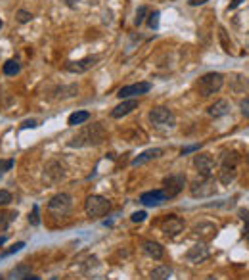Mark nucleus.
<instances>
[{
  "label": "nucleus",
  "instance_id": "obj_1",
  "mask_svg": "<svg viewBox=\"0 0 249 280\" xmlns=\"http://www.w3.org/2000/svg\"><path fill=\"white\" fill-rule=\"evenodd\" d=\"M106 140V128L102 123H94L80 130L75 138L69 142L73 148H84V146H98Z\"/></svg>",
  "mask_w": 249,
  "mask_h": 280
},
{
  "label": "nucleus",
  "instance_id": "obj_2",
  "mask_svg": "<svg viewBox=\"0 0 249 280\" xmlns=\"http://www.w3.org/2000/svg\"><path fill=\"white\" fill-rule=\"evenodd\" d=\"M222 82H224V77L220 73H207L198 81V92L204 98H209L222 88Z\"/></svg>",
  "mask_w": 249,
  "mask_h": 280
},
{
  "label": "nucleus",
  "instance_id": "obj_3",
  "mask_svg": "<svg viewBox=\"0 0 249 280\" xmlns=\"http://www.w3.org/2000/svg\"><path fill=\"white\" fill-rule=\"evenodd\" d=\"M84 211L92 219H100V217H104L110 211V202L102 198V196H90V198L86 200V204H84Z\"/></svg>",
  "mask_w": 249,
  "mask_h": 280
},
{
  "label": "nucleus",
  "instance_id": "obj_4",
  "mask_svg": "<svg viewBox=\"0 0 249 280\" xmlns=\"http://www.w3.org/2000/svg\"><path fill=\"white\" fill-rule=\"evenodd\" d=\"M190 194L192 198H211L216 194V184L213 176H207V178H202L198 182H194L190 186Z\"/></svg>",
  "mask_w": 249,
  "mask_h": 280
},
{
  "label": "nucleus",
  "instance_id": "obj_5",
  "mask_svg": "<svg viewBox=\"0 0 249 280\" xmlns=\"http://www.w3.org/2000/svg\"><path fill=\"white\" fill-rule=\"evenodd\" d=\"M71 196L69 194H56L54 198L48 202V211L56 217H66L69 211H71Z\"/></svg>",
  "mask_w": 249,
  "mask_h": 280
},
{
  "label": "nucleus",
  "instance_id": "obj_6",
  "mask_svg": "<svg viewBox=\"0 0 249 280\" xmlns=\"http://www.w3.org/2000/svg\"><path fill=\"white\" fill-rule=\"evenodd\" d=\"M184 186H186V176L184 175H170L163 180V192H165L167 200L176 198L184 190Z\"/></svg>",
  "mask_w": 249,
  "mask_h": 280
},
{
  "label": "nucleus",
  "instance_id": "obj_7",
  "mask_svg": "<svg viewBox=\"0 0 249 280\" xmlns=\"http://www.w3.org/2000/svg\"><path fill=\"white\" fill-rule=\"evenodd\" d=\"M150 119L154 125L158 127H174V114L170 112L169 108H154L150 112Z\"/></svg>",
  "mask_w": 249,
  "mask_h": 280
},
{
  "label": "nucleus",
  "instance_id": "obj_8",
  "mask_svg": "<svg viewBox=\"0 0 249 280\" xmlns=\"http://www.w3.org/2000/svg\"><path fill=\"white\" fill-rule=\"evenodd\" d=\"M182 230H184V221H182L180 217L169 215L167 219H163V221H161V232L165 234V236L174 238V236H178Z\"/></svg>",
  "mask_w": 249,
  "mask_h": 280
},
{
  "label": "nucleus",
  "instance_id": "obj_9",
  "mask_svg": "<svg viewBox=\"0 0 249 280\" xmlns=\"http://www.w3.org/2000/svg\"><path fill=\"white\" fill-rule=\"evenodd\" d=\"M42 176H44V180L48 184H56V182H60L66 176V167L60 162H50V164H46L44 175Z\"/></svg>",
  "mask_w": 249,
  "mask_h": 280
},
{
  "label": "nucleus",
  "instance_id": "obj_10",
  "mask_svg": "<svg viewBox=\"0 0 249 280\" xmlns=\"http://www.w3.org/2000/svg\"><path fill=\"white\" fill-rule=\"evenodd\" d=\"M194 165L196 169L200 171V175L207 178V176L213 175V169H215V160L209 156V154H198L196 160H194Z\"/></svg>",
  "mask_w": 249,
  "mask_h": 280
},
{
  "label": "nucleus",
  "instance_id": "obj_11",
  "mask_svg": "<svg viewBox=\"0 0 249 280\" xmlns=\"http://www.w3.org/2000/svg\"><path fill=\"white\" fill-rule=\"evenodd\" d=\"M152 84L150 82H138V84H128V86H123L119 90V98H134V96H140V94L150 92Z\"/></svg>",
  "mask_w": 249,
  "mask_h": 280
},
{
  "label": "nucleus",
  "instance_id": "obj_12",
  "mask_svg": "<svg viewBox=\"0 0 249 280\" xmlns=\"http://www.w3.org/2000/svg\"><path fill=\"white\" fill-rule=\"evenodd\" d=\"M96 64H98V58H84L79 60V62H68L66 64V71H69V73H86Z\"/></svg>",
  "mask_w": 249,
  "mask_h": 280
},
{
  "label": "nucleus",
  "instance_id": "obj_13",
  "mask_svg": "<svg viewBox=\"0 0 249 280\" xmlns=\"http://www.w3.org/2000/svg\"><path fill=\"white\" fill-rule=\"evenodd\" d=\"M186 257H188L190 263L200 265V263H204V261L209 259V248L205 244H196L194 248H190V252L186 254Z\"/></svg>",
  "mask_w": 249,
  "mask_h": 280
},
{
  "label": "nucleus",
  "instance_id": "obj_14",
  "mask_svg": "<svg viewBox=\"0 0 249 280\" xmlns=\"http://www.w3.org/2000/svg\"><path fill=\"white\" fill-rule=\"evenodd\" d=\"M140 202H142L144 206H148V208H158V206L167 202V196H165L163 190H154V192L142 194V196H140Z\"/></svg>",
  "mask_w": 249,
  "mask_h": 280
},
{
  "label": "nucleus",
  "instance_id": "obj_15",
  "mask_svg": "<svg viewBox=\"0 0 249 280\" xmlns=\"http://www.w3.org/2000/svg\"><path fill=\"white\" fill-rule=\"evenodd\" d=\"M142 250H144V254H146L148 257H152V259H156V261L163 259V256H165L163 246L158 244V242H152V240L144 242V244H142Z\"/></svg>",
  "mask_w": 249,
  "mask_h": 280
},
{
  "label": "nucleus",
  "instance_id": "obj_16",
  "mask_svg": "<svg viewBox=\"0 0 249 280\" xmlns=\"http://www.w3.org/2000/svg\"><path fill=\"white\" fill-rule=\"evenodd\" d=\"M136 108H138V100H124L123 104H119L114 112H112V117L121 119V117L128 116V114H130L132 110H136Z\"/></svg>",
  "mask_w": 249,
  "mask_h": 280
},
{
  "label": "nucleus",
  "instance_id": "obj_17",
  "mask_svg": "<svg viewBox=\"0 0 249 280\" xmlns=\"http://www.w3.org/2000/svg\"><path fill=\"white\" fill-rule=\"evenodd\" d=\"M238 167H234V165H224L220 167V171H218V180L222 182V184H230V182H234V178L238 175V171H236Z\"/></svg>",
  "mask_w": 249,
  "mask_h": 280
},
{
  "label": "nucleus",
  "instance_id": "obj_18",
  "mask_svg": "<svg viewBox=\"0 0 249 280\" xmlns=\"http://www.w3.org/2000/svg\"><path fill=\"white\" fill-rule=\"evenodd\" d=\"M161 154H163V150H161V148L146 150L144 154H140L138 158H134V162H132V167H138V165H144V164H148V162H152V160H158Z\"/></svg>",
  "mask_w": 249,
  "mask_h": 280
},
{
  "label": "nucleus",
  "instance_id": "obj_19",
  "mask_svg": "<svg viewBox=\"0 0 249 280\" xmlns=\"http://www.w3.org/2000/svg\"><path fill=\"white\" fill-rule=\"evenodd\" d=\"M207 112H209V116L211 117L228 116V114H230V104H228L226 100H218V102H215V104L211 106Z\"/></svg>",
  "mask_w": 249,
  "mask_h": 280
},
{
  "label": "nucleus",
  "instance_id": "obj_20",
  "mask_svg": "<svg viewBox=\"0 0 249 280\" xmlns=\"http://www.w3.org/2000/svg\"><path fill=\"white\" fill-rule=\"evenodd\" d=\"M194 232L198 234V236H202V238H205V240H209V238H213L216 234V226L211 224V222H202V224H198L194 228Z\"/></svg>",
  "mask_w": 249,
  "mask_h": 280
},
{
  "label": "nucleus",
  "instance_id": "obj_21",
  "mask_svg": "<svg viewBox=\"0 0 249 280\" xmlns=\"http://www.w3.org/2000/svg\"><path fill=\"white\" fill-rule=\"evenodd\" d=\"M232 90L234 92H246L249 90V77L246 75H232Z\"/></svg>",
  "mask_w": 249,
  "mask_h": 280
},
{
  "label": "nucleus",
  "instance_id": "obj_22",
  "mask_svg": "<svg viewBox=\"0 0 249 280\" xmlns=\"http://www.w3.org/2000/svg\"><path fill=\"white\" fill-rule=\"evenodd\" d=\"M16 217H18V213H16V211H0V232L8 230Z\"/></svg>",
  "mask_w": 249,
  "mask_h": 280
},
{
  "label": "nucleus",
  "instance_id": "obj_23",
  "mask_svg": "<svg viewBox=\"0 0 249 280\" xmlns=\"http://www.w3.org/2000/svg\"><path fill=\"white\" fill-rule=\"evenodd\" d=\"M90 119V114L88 112H75V114H71L68 119L69 127H77V125H82V123H86Z\"/></svg>",
  "mask_w": 249,
  "mask_h": 280
},
{
  "label": "nucleus",
  "instance_id": "obj_24",
  "mask_svg": "<svg viewBox=\"0 0 249 280\" xmlns=\"http://www.w3.org/2000/svg\"><path fill=\"white\" fill-rule=\"evenodd\" d=\"M4 75H8V77H14V75H18L20 71H22V66H20V62L18 60H8L6 64H4Z\"/></svg>",
  "mask_w": 249,
  "mask_h": 280
},
{
  "label": "nucleus",
  "instance_id": "obj_25",
  "mask_svg": "<svg viewBox=\"0 0 249 280\" xmlns=\"http://www.w3.org/2000/svg\"><path fill=\"white\" fill-rule=\"evenodd\" d=\"M169 278H170V268L165 267V265L154 268V272H152V280H169Z\"/></svg>",
  "mask_w": 249,
  "mask_h": 280
},
{
  "label": "nucleus",
  "instance_id": "obj_26",
  "mask_svg": "<svg viewBox=\"0 0 249 280\" xmlns=\"http://www.w3.org/2000/svg\"><path fill=\"white\" fill-rule=\"evenodd\" d=\"M12 202V194L8 190H0V208H6V206H10Z\"/></svg>",
  "mask_w": 249,
  "mask_h": 280
},
{
  "label": "nucleus",
  "instance_id": "obj_27",
  "mask_svg": "<svg viewBox=\"0 0 249 280\" xmlns=\"http://www.w3.org/2000/svg\"><path fill=\"white\" fill-rule=\"evenodd\" d=\"M146 14H148V8H146V6L138 8V12H136L134 24H136V25H142V24H144V20H146Z\"/></svg>",
  "mask_w": 249,
  "mask_h": 280
},
{
  "label": "nucleus",
  "instance_id": "obj_28",
  "mask_svg": "<svg viewBox=\"0 0 249 280\" xmlns=\"http://www.w3.org/2000/svg\"><path fill=\"white\" fill-rule=\"evenodd\" d=\"M31 20H33V14L25 12V10H20V12H18V22H20V24H29Z\"/></svg>",
  "mask_w": 249,
  "mask_h": 280
},
{
  "label": "nucleus",
  "instance_id": "obj_29",
  "mask_svg": "<svg viewBox=\"0 0 249 280\" xmlns=\"http://www.w3.org/2000/svg\"><path fill=\"white\" fill-rule=\"evenodd\" d=\"M29 222H31L33 226H38V224H40V217H38V206H34V208H33V215H29Z\"/></svg>",
  "mask_w": 249,
  "mask_h": 280
},
{
  "label": "nucleus",
  "instance_id": "obj_30",
  "mask_svg": "<svg viewBox=\"0 0 249 280\" xmlns=\"http://www.w3.org/2000/svg\"><path fill=\"white\" fill-rule=\"evenodd\" d=\"M148 25H150L152 29H158V27H159V12L150 14V20H148Z\"/></svg>",
  "mask_w": 249,
  "mask_h": 280
},
{
  "label": "nucleus",
  "instance_id": "obj_31",
  "mask_svg": "<svg viewBox=\"0 0 249 280\" xmlns=\"http://www.w3.org/2000/svg\"><path fill=\"white\" fill-rule=\"evenodd\" d=\"M240 217H242V221L246 222V228H244V232L249 236V211L248 210H240Z\"/></svg>",
  "mask_w": 249,
  "mask_h": 280
},
{
  "label": "nucleus",
  "instance_id": "obj_32",
  "mask_svg": "<svg viewBox=\"0 0 249 280\" xmlns=\"http://www.w3.org/2000/svg\"><path fill=\"white\" fill-rule=\"evenodd\" d=\"M23 248H25V244H23V242H18V244L14 246V248H10L8 252H4L2 256H4V257H6V256H12V254H16V252H20V250H23Z\"/></svg>",
  "mask_w": 249,
  "mask_h": 280
},
{
  "label": "nucleus",
  "instance_id": "obj_33",
  "mask_svg": "<svg viewBox=\"0 0 249 280\" xmlns=\"http://www.w3.org/2000/svg\"><path fill=\"white\" fill-rule=\"evenodd\" d=\"M12 167H14V162H0V176L4 175V173H6V171H8V169H12Z\"/></svg>",
  "mask_w": 249,
  "mask_h": 280
},
{
  "label": "nucleus",
  "instance_id": "obj_34",
  "mask_svg": "<svg viewBox=\"0 0 249 280\" xmlns=\"http://www.w3.org/2000/svg\"><path fill=\"white\" fill-rule=\"evenodd\" d=\"M146 217H148L146 211H136V213L132 215V217H130V219H132L134 222H142L144 219H146Z\"/></svg>",
  "mask_w": 249,
  "mask_h": 280
},
{
  "label": "nucleus",
  "instance_id": "obj_35",
  "mask_svg": "<svg viewBox=\"0 0 249 280\" xmlns=\"http://www.w3.org/2000/svg\"><path fill=\"white\" fill-rule=\"evenodd\" d=\"M240 108H242V114L246 117H249V98L242 100V102H240Z\"/></svg>",
  "mask_w": 249,
  "mask_h": 280
},
{
  "label": "nucleus",
  "instance_id": "obj_36",
  "mask_svg": "<svg viewBox=\"0 0 249 280\" xmlns=\"http://www.w3.org/2000/svg\"><path fill=\"white\" fill-rule=\"evenodd\" d=\"M190 2V6H202L205 2H209V0H188Z\"/></svg>",
  "mask_w": 249,
  "mask_h": 280
},
{
  "label": "nucleus",
  "instance_id": "obj_37",
  "mask_svg": "<svg viewBox=\"0 0 249 280\" xmlns=\"http://www.w3.org/2000/svg\"><path fill=\"white\" fill-rule=\"evenodd\" d=\"M242 2H244V0H232V2H230V10H236Z\"/></svg>",
  "mask_w": 249,
  "mask_h": 280
},
{
  "label": "nucleus",
  "instance_id": "obj_38",
  "mask_svg": "<svg viewBox=\"0 0 249 280\" xmlns=\"http://www.w3.org/2000/svg\"><path fill=\"white\" fill-rule=\"evenodd\" d=\"M23 127H36V121H27Z\"/></svg>",
  "mask_w": 249,
  "mask_h": 280
},
{
  "label": "nucleus",
  "instance_id": "obj_39",
  "mask_svg": "<svg viewBox=\"0 0 249 280\" xmlns=\"http://www.w3.org/2000/svg\"><path fill=\"white\" fill-rule=\"evenodd\" d=\"M25 280H38V276H31L29 274V276H25Z\"/></svg>",
  "mask_w": 249,
  "mask_h": 280
},
{
  "label": "nucleus",
  "instance_id": "obj_40",
  "mask_svg": "<svg viewBox=\"0 0 249 280\" xmlns=\"http://www.w3.org/2000/svg\"><path fill=\"white\" fill-rule=\"evenodd\" d=\"M4 242H6V238H2V236H0V246L4 244Z\"/></svg>",
  "mask_w": 249,
  "mask_h": 280
},
{
  "label": "nucleus",
  "instance_id": "obj_41",
  "mask_svg": "<svg viewBox=\"0 0 249 280\" xmlns=\"http://www.w3.org/2000/svg\"><path fill=\"white\" fill-rule=\"evenodd\" d=\"M0 29H2V22H0Z\"/></svg>",
  "mask_w": 249,
  "mask_h": 280
},
{
  "label": "nucleus",
  "instance_id": "obj_42",
  "mask_svg": "<svg viewBox=\"0 0 249 280\" xmlns=\"http://www.w3.org/2000/svg\"><path fill=\"white\" fill-rule=\"evenodd\" d=\"M0 280H4V278H2V276H0Z\"/></svg>",
  "mask_w": 249,
  "mask_h": 280
},
{
  "label": "nucleus",
  "instance_id": "obj_43",
  "mask_svg": "<svg viewBox=\"0 0 249 280\" xmlns=\"http://www.w3.org/2000/svg\"><path fill=\"white\" fill-rule=\"evenodd\" d=\"M248 160H249V156H248Z\"/></svg>",
  "mask_w": 249,
  "mask_h": 280
},
{
  "label": "nucleus",
  "instance_id": "obj_44",
  "mask_svg": "<svg viewBox=\"0 0 249 280\" xmlns=\"http://www.w3.org/2000/svg\"><path fill=\"white\" fill-rule=\"evenodd\" d=\"M248 238H249V236H248Z\"/></svg>",
  "mask_w": 249,
  "mask_h": 280
}]
</instances>
